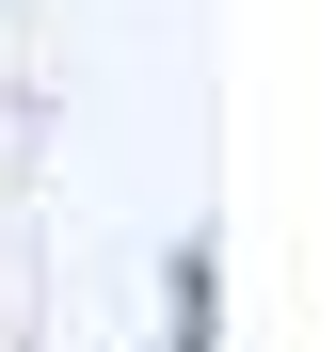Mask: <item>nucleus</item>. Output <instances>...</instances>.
Instances as JSON below:
<instances>
[{"label":"nucleus","instance_id":"1","mask_svg":"<svg viewBox=\"0 0 336 352\" xmlns=\"http://www.w3.org/2000/svg\"><path fill=\"white\" fill-rule=\"evenodd\" d=\"M224 241H208V224H192V241H177V352H208V320H224Z\"/></svg>","mask_w":336,"mask_h":352}]
</instances>
